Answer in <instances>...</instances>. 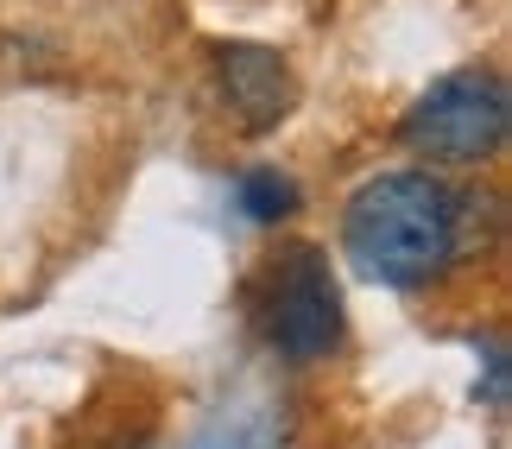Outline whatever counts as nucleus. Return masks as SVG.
Instances as JSON below:
<instances>
[{
    "mask_svg": "<svg viewBox=\"0 0 512 449\" xmlns=\"http://www.w3.org/2000/svg\"><path fill=\"white\" fill-rule=\"evenodd\" d=\"M512 95L494 70H456L405 108L399 140L430 165H487L506 146Z\"/></svg>",
    "mask_w": 512,
    "mask_h": 449,
    "instance_id": "2",
    "label": "nucleus"
},
{
    "mask_svg": "<svg viewBox=\"0 0 512 449\" xmlns=\"http://www.w3.org/2000/svg\"><path fill=\"white\" fill-rule=\"evenodd\" d=\"M215 83H222L234 121H241L247 133H272L291 114V102H298V76H291V64L272 45H247V38L215 45Z\"/></svg>",
    "mask_w": 512,
    "mask_h": 449,
    "instance_id": "4",
    "label": "nucleus"
},
{
    "mask_svg": "<svg viewBox=\"0 0 512 449\" xmlns=\"http://www.w3.org/2000/svg\"><path fill=\"white\" fill-rule=\"evenodd\" d=\"M241 209H247L260 228H279V222L298 216V184H291L285 171L260 165V171H247V178H241Z\"/></svg>",
    "mask_w": 512,
    "mask_h": 449,
    "instance_id": "5",
    "label": "nucleus"
},
{
    "mask_svg": "<svg viewBox=\"0 0 512 449\" xmlns=\"http://www.w3.org/2000/svg\"><path fill=\"white\" fill-rule=\"evenodd\" d=\"M342 247L367 279L418 291L443 279L468 247V197H456L430 171H380L348 197Z\"/></svg>",
    "mask_w": 512,
    "mask_h": 449,
    "instance_id": "1",
    "label": "nucleus"
},
{
    "mask_svg": "<svg viewBox=\"0 0 512 449\" xmlns=\"http://www.w3.org/2000/svg\"><path fill=\"white\" fill-rule=\"evenodd\" d=\"M266 342L285 361H323L342 348V298L336 272L317 247H285L266 291Z\"/></svg>",
    "mask_w": 512,
    "mask_h": 449,
    "instance_id": "3",
    "label": "nucleus"
}]
</instances>
